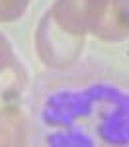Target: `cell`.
<instances>
[{"label":"cell","instance_id":"obj_3","mask_svg":"<svg viewBox=\"0 0 129 147\" xmlns=\"http://www.w3.org/2000/svg\"><path fill=\"white\" fill-rule=\"evenodd\" d=\"M25 86V71L14 57L10 43L0 35V98L20 96Z\"/></svg>","mask_w":129,"mask_h":147},{"label":"cell","instance_id":"obj_4","mask_svg":"<svg viewBox=\"0 0 129 147\" xmlns=\"http://www.w3.org/2000/svg\"><path fill=\"white\" fill-rule=\"evenodd\" d=\"M23 143V122L16 108L0 110V145Z\"/></svg>","mask_w":129,"mask_h":147},{"label":"cell","instance_id":"obj_2","mask_svg":"<svg viewBox=\"0 0 129 147\" xmlns=\"http://www.w3.org/2000/svg\"><path fill=\"white\" fill-rule=\"evenodd\" d=\"M82 49V39L72 37L45 14L37 30V51L49 67H67Z\"/></svg>","mask_w":129,"mask_h":147},{"label":"cell","instance_id":"obj_1","mask_svg":"<svg viewBox=\"0 0 129 147\" xmlns=\"http://www.w3.org/2000/svg\"><path fill=\"white\" fill-rule=\"evenodd\" d=\"M88 34L104 41H121L129 35V0H90Z\"/></svg>","mask_w":129,"mask_h":147},{"label":"cell","instance_id":"obj_5","mask_svg":"<svg viewBox=\"0 0 129 147\" xmlns=\"http://www.w3.org/2000/svg\"><path fill=\"white\" fill-rule=\"evenodd\" d=\"M29 0H0V22H14L27 8Z\"/></svg>","mask_w":129,"mask_h":147}]
</instances>
